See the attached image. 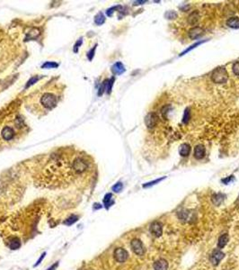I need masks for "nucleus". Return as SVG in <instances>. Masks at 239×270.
Masks as SVG:
<instances>
[{
  "mask_svg": "<svg viewBox=\"0 0 239 270\" xmlns=\"http://www.w3.org/2000/svg\"><path fill=\"white\" fill-rule=\"evenodd\" d=\"M112 194H107L105 195V199H104V202H105V205L106 206V208H109L112 204H113V200H112Z\"/></svg>",
  "mask_w": 239,
  "mask_h": 270,
  "instance_id": "obj_18",
  "label": "nucleus"
},
{
  "mask_svg": "<svg viewBox=\"0 0 239 270\" xmlns=\"http://www.w3.org/2000/svg\"><path fill=\"white\" fill-rule=\"evenodd\" d=\"M164 178H165V177H163V178H157V179L154 180V181H151V182H149V183H147V184L143 185V188H150V187H152V186L156 185L157 183H159V182H161V181H162V180H164Z\"/></svg>",
  "mask_w": 239,
  "mask_h": 270,
  "instance_id": "obj_20",
  "label": "nucleus"
},
{
  "mask_svg": "<svg viewBox=\"0 0 239 270\" xmlns=\"http://www.w3.org/2000/svg\"><path fill=\"white\" fill-rule=\"evenodd\" d=\"M202 42H197V43H195V44L192 45V46H191V47H190V48H188V49H187V50H185V51H184V52H183V53H181V55H180V56H183V55H184V54H185V53L189 52H191V51H192V50H193V49H194L195 47H197V46H198V45L202 44Z\"/></svg>",
  "mask_w": 239,
  "mask_h": 270,
  "instance_id": "obj_27",
  "label": "nucleus"
},
{
  "mask_svg": "<svg viewBox=\"0 0 239 270\" xmlns=\"http://www.w3.org/2000/svg\"><path fill=\"white\" fill-rule=\"evenodd\" d=\"M113 82H114V78H111L110 80H108V82H107V88H106V91H107L108 94H110L111 91H112Z\"/></svg>",
  "mask_w": 239,
  "mask_h": 270,
  "instance_id": "obj_25",
  "label": "nucleus"
},
{
  "mask_svg": "<svg viewBox=\"0 0 239 270\" xmlns=\"http://www.w3.org/2000/svg\"><path fill=\"white\" fill-rule=\"evenodd\" d=\"M224 257L225 254L222 251H220L219 249H216L210 255L209 259H210V262L212 263L213 266H217L219 264V262L224 258Z\"/></svg>",
  "mask_w": 239,
  "mask_h": 270,
  "instance_id": "obj_7",
  "label": "nucleus"
},
{
  "mask_svg": "<svg viewBox=\"0 0 239 270\" xmlns=\"http://www.w3.org/2000/svg\"><path fill=\"white\" fill-rule=\"evenodd\" d=\"M130 247H131L132 251L134 252L136 255H144L145 250H144V247H143V243H142L140 240H139V239H133V240L130 241Z\"/></svg>",
  "mask_w": 239,
  "mask_h": 270,
  "instance_id": "obj_4",
  "label": "nucleus"
},
{
  "mask_svg": "<svg viewBox=\"0 0 239 270\" xmlns=\"http://www.w3.org/2000/svg\"><path fill=\"white\" fill-rule=\"evenodd\" d=\"M149 231L152 235H154L155 237L158 238L163 233V225L159 222H154L153 223H151V225H150Z\"/></svg>",
  "mask_w": 239,
  "mask_h": 270,
  "instance_id": "obj_6",
  "label": "nucleus"
},
{
  "mask_svg": "<svg viewBox=\"0 0 239 270\" xmlns=\"http://www.w3.org/2000/svg\"><path fill=\"white\" fill-rule=\"evenodd\" d=\"M105 16H104V15H103L102 13H99V14L95 17V22L96 24H98V25L103 24V23L105 22Z\"/></svg>",
  "mask_w": 239,
  "mask_h": 270,
  "instance_id": "obj_19",
  "label": "nucleus"
},
{
  "mask_svg": "<svg viewBox=\"0 0 239 270\" xmlns=\"http://www.w3.org/2000/svg\"><path fill=\"white\" fill-rule=\"evenodd\" d=\"M190 117H191V115H190V110L187 108L186 110L184 111L183 116V122L184 124H187V123L189 122V121H190Z\"/></svg>",
  "mask_w": 239,
  "mask_h": 270,
  "instance_id": "obj_21",
  "label": "nucleus"
},
{
  "mask_svg": "<svg viewBox=\"0 0 239 270\" xmlns=\"http://www.w3.org/2000/svg\"><path fill=\"white\" fill-rule=\"evenodd\" d=\"M7 246L11 249H16V248H20V246H21V241H20V240L18 239V238H11V239H9V240H7Z\"/></svg>",
  "mask_w": 239,
  "mask_h": 270,
  "instance_id": "obj_13",
  "label": "nucleus"
},
{
  "mask_svg": "<svg viewBox=\"0 0 239 270\" xmlns=\"http://www.w3.org/2000/svg\"><path fill=\"white\" fill-rule=\"evenodd\" d=\"M141 3H146V1H137L135 2V5H140Z\"/></svg>",
  "mask_w": 239,
  "mask_h": 270,
  "instance_id": "obj_36",
  "label": "nucleus"
},
{
  "mask_svg": "<svg viewBox=\"0 0 239 270\" xmlns=\"http://www.w3.org/2000/svg\"><path fill=\"white\" fill-rule=\"evenodd\" d=\"M232 69H233V73L236 76L239 77V61H237V62L234 63Z\"/></svg>",
  "mask_w": 239,
  "mask_h": 270,
  "instance_id": "obj_23",
  "label": "nucleus"
},
{
  "mask_svg": "<svg viewBox=\"0 0 239 270\" xmlns=\"http://www.w3.org/2000/svg\"><path fill=\"white\" fill-rule=\"evenodd\" d=\"M60 97L54 90H41L38 93L35 98V105L32 106L35 107V111L40 112H49L55 108Z\"/></svg>",
  "mask_w": 239,
  "mask_h": 270,
  "instance_id": "obj_1",
  "label": "nucleus"
},
{
  "mask_svg": "<svg viewBox=\"0 0 239 270\" xmlns=\"http://www.w3.org/2000/svg\"><path fill=\"white\" fill-rule=\"evenodd\" d=\"M76 219H77V217H76V216H71V217L69 218V219H67V221H66L64 223H65V224H67V225L72 224V223H74L76 221Z\"/></svg>",
  "mask_w": 239,
  "mask_h": 270,
  "instance_id": "obj_30",
  "label": "nucleus"
},
{
  "mask_svg": "<svg viewBox=\"0 0 239 270\" xmlns=\"http://www.w3.org/2000/svg\"><path fill=\"white\" fill-rule=\"evenodd\" d=\"M227 25L233 29L239 28V18L238 17H231L227 21Z\"/></svg>",
  "mask_w": 239,
  "mask_h": 270,
  "instance_id": "obj_16",
  "label": "nucleus"
},
{
  "mask_svg": "<svg viewBox=\"0 0 239 270\" xmlns=\"http://www.w3.org/2000/svg\"><path fill=\"white\" fill-rule=\"evenodd\" d=\"M113 256H114V258L117 262L123 263L128 259L129 253L126 249H124L122 248H117L113 252Z\"/></svg>",
  "mask_w": 239,
  "mask_h": 270,
  "instance_id": "obj_5",
  "label": "nucleus"
},
{
  "mask_svg": "<svg viewBox=\"0 0 239 270\" xmlns=\"http://www.w3.org/2000/svg\"><path fill=\"white\" fill-rule=\"evenodd\" d=\"M224 197L225 196L222 195V194H217V195H214L213 196H212V202H213L214 204H216V205H219L221 202H223Z\"/></svg>",
  "mask_w": 239,
  "mask_h": 270,
  "instance_id": "obj_17",
  "label": "nucleus"
},
{
  "mask_svg": "<svg viewBox=\"0 0 239 270\" xmlns=\"http://www.w3.org/2000/svg\"><path fill=\"white\" fill-rule=\"evenodd\" d=\"M122 188H123V186H122V183L118 182L117 184H115V185L112 187V190H113L114 192H116V193H119V192H120V191H121Z\"/></svg>",
  "mask_w": 239,
  "mask_h": 270,
  "instance_id": "obj_24",
  "label": "nucleus"
},
{
  "mask_svg": "<svg viewBox=\"0 0 239 270\" xmlns=\"http://www.w3.org/2000/svg\"><path fill=\"white\" fill-rule=\"evenodd\" d=\"M228 235L227 234H222L219 238H218V240H217V248L219 249L223 248L227 244L228 242Z\"/></svg>",
  "mask_w": 239,
  "mask_h": 270,
  "instance_id": "obj_15",
  "label": "nucleus"
},
{
  "mask_svg": "<svg viewBox=\"0 0 239 270\" xmlns=\"http://www.w3.org/2000/svg\"><path fill=\"white\" fill-rule=\"evenodd\" d=\"M112 70L115 75H120V74H122L125 71V68H124V65L119 61V62H116L112 66Z\"/></svg>",
  "mask_w": 239,
  "mask_h": 270,
  "instance_id": "obj_12",
  "label": "nucleus"
},
{
  "mask_svg": "<svg viewBox=\"0 0 239 270\" xmlns=\"http://www.w3.org/2000/svg\"><path fill=\"white\" fill-rule=\"evenodd\" d=\"M82 43V39L79 40V42H76V43L75 45V48H74V52H77V48H79V46Z\"/></svg>",
  "mask_w": 239,
  "mask_h": 270,
  "instance_id": "obj_31",
  "label": "nucleus"
},
{
  "mask_svg": "<svg viewBox=\"0 0 239 270\" xmlns=\"http://www.w3.org/2000/svg\"><path fill=\"white\" fill-rule=\"evenodd\" d=\"M95 47L94 48V50H92L91 52H89V54H88V59H89V60H91L92 59H93V57H94V52H95Z\"/></svg>",
  "mask_w": 239,
  "mask_h": 270,
  "instance_id": "obj_33",
  "label": "nucleus"
},
{
  "mask_svg": "<svg viewBox=\"0 0 239 270\" xmlns=\"http://www.w3.org/2000/svg\"><path fill=\"white\" fill-rule=\"evenodd\" d=\"M176 16H177L176 13L173 12V11H169V12H167V13L165 14V17H166L167 19H173V18L176 17Z\"/></svg>",
  "mask_w": 239,
  "mask_h": 270,
  "instance_id": "obj_29",
  "label": "nucleus"
},
{
  "mask_svg": "<svg viewBox=\"0 0 239 270\" xmlns=\"http://www.w3.org/2000/svg\"><path fill=\"white\" fill-rule=\"evenodd\" d=\"M205 156V148L203 145H197L194 149V158L196 159H202Z\"/></svg>",
  "mask_w": 239,
  "mask_h": 270,
  "instance_id": "obj_10",
  "label": "nucleus"
},
{
  "mask_svg": "<svg viewBox=\"0 0 239 270\" xmlns=\"http://www.w3.org/2000/svg\"><path fill=\"white\" fill-rule=\"evenodd\" d=\"M58 265H59V263L56 262V263H55V264H54V265H52V266H51V268H48V269H47V270H54V269H55V268H57V267H58Z\"/></svg>",
  "mask_w": 239,
  "mask_h": 270,
  "instance_id": "obj_34",
  "label": "nucleus"
},
{
  "mask_svg": "<svg viewBox=\"0 0 239 270\" xmlns=\"http://www.w3.org/2000/svg\"><path fill=\"white\" fill-rule=\"evenodd\" d=\"M159 120V117L156 112H149L145 117V124L149 129H153L157 126V122Z\"/></svg>",
  "mask_w": 239,
  "mask_h": 270,
  "instance_id": "obj_3",
  "label": "nucleus"
},
{
  "mask_svg": "<svg viewBox=\"0 0 239 270\" xmlns=\"http://www.w3.org/2000/svg\"><path fill=\"white\" fill-rule=\"evenodd\" d=\"M203 34V29L200 26H195L193 27L189 31V37L192 40H197Z\"/></svg>",
  "mask_w": 239,
  "mask_h": 270,
  "instance_id": "obj_8",
  "label": "nucleus"
},
{
  "mask_svg": "<svg viewBox=\"0 0 239 270\" xmlns=\"http://www.w3.org/2000/svg\"><path fill=\"white\" fill-rule=\"evenodd\" d=\"M59 66L56 62H53V61H48L46 62L45 64H43L41 68H57Z\"/></svg>",
  "mask_w": 239,
  "mask_h": 270,
  "instance_id": "obj_22",
  "label": "nucleus"
},
{
  "mask_svg": "<svg viewBox=\"0 0 239 270\" xmlns=\"http://www.w3.org/2000/svg\"><path fill=\"white\" fill-rule=\"evenodd\" d=\"M180 155L182 157H187L191 152V146L187 143H183L180 146Z\"/></svg>",
  "mask_w": 239,
  "mask_h": 270,
  "instance_id": "obj_14",
  "label": "nucleus"
},
{
  "mask_svg": "<svg viewBox=\"0 0 239 270\" xmlns=\"http://www.w3.org/2000/svg\"><path fill=\"white\" fill-rule=\"evenodd\" d=\"M45 254H46V253H43V254H42V255H41V258H40V259H39V260H38L37 261V263H36V264H35V266H38V265H39V264H40V263H41V260H42V259H43V258H44V256H45Z\"/></svg>",
  "mask_w": 239,
  "mask_h": 270,
  "instance_id": "obj_35",
  "label": "nucleus"
},
{
  "mask_svg": "<svg viewBox=\"0 0 239 270\" xmlns=\"http://www.w3.org/2000/svg\"><path fill=\"white\" fill-rule=\"evenodd\" d=\"M232 179H233V176H229V178L222 179V182H223V183H225V184H227V183H228V182H230Z\"/></svg>",
  "mask_w": 239,
  "mask_h": 270,
  "instance_id": "obj_32",
  "label": "nucleus"
},
{
  "mask_svg": "<svg viewBox=\"0 0 239 270\" xmlns=\"http://www.w3.org/2000/svg\"><path fill=\"white\" fill-rule=\"evenodd\" d=\"M107 82H108V80H106V81H105V82L102 84L101 88H99V92H98V95H99V96L103 95V93L105 92V90H106V88H107Z\"/></svg>",
  "mask_w": 239,
  "mask_h": 270,
  "instance_id": "obj_26",
  "label": "nucleus"
},
{
  "mask_svg": "<svg viewBox=\"0 0 239 270\" xmlns=\"http://www.w3.org/2000/svg\"><path fill=\"white\" fill-rule=\"evenodd\" d=\"M153 268H154V270H167L168 263L164 258H160L154 263Z\"/></svg>",
  "mask_w": 239,
  "mask_h": 270,
  "instance_id": "obj_9",
  "label": "nucleus"
},
{
  "mask_svg": "<svg viewBox=\"0 0 239 270\" xmlns=\"http://www.w3.org/2000/svg\"><path fill=\"white\" fill-rule=\"evenodd\" d=\"M38 79H39V78L38 77H33V78H32L30 80L28 81V83L26 84V86H25V88H29V87H31L32 85H33L35 82H37Z\"/></svg>",
  "mask_w": 239,
  "mask_h": 270,
  "instance_id": "obj_28",
  "label": "nucleus"
},
{
  "mask_svg": "<svg viewBox=\"0 0 239 270\" xmlns=\"http://www.w3.org/2000/svg\"><path fill=\"white\" fill-rule=\"evenodd\" d=\"M210 78L215 84H225L228 80V73L225 68H217L212 71Z\"/></svg>",
  "mask_w": 239,
  "mask_h": 270,
  "instance_id": "obj_2",
  "label": "nucleus"
},
{
  "mask_svg": "<svg viewBox=\"0 0 239 270\" xmlns=\"http://www.w3.org/2000/svg\"><path fill=\"white\" fill-rule=\"evenodd\" d=\"M199 20H200V15H199V12H198V11L192 12V13L190 14V15L188 16V19H187L188 23H189L190 25H195V24L198 22Z\"/></svg>",
  "mask_w": 239,
  "mask_h": 270,
  "instance_id": "obj_11",
  "label": "nucleus"
}]
</instances>
